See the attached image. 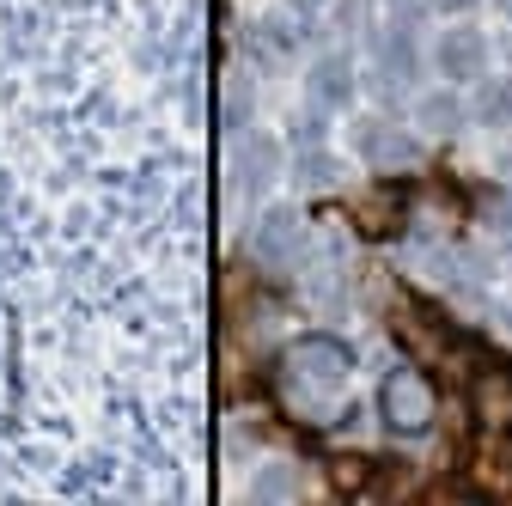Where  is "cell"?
<instances>
[{"label": "cell", "mask_w": 512, "mask_h": 506, "mask_svg": "<svg viewBox=\"0 0 512 506\" xmlns=\"http://www.w3.org/2000/svg\"><path fill=\"white\" fill-rule=\"evenodd\" d=\"M378 415L391 433H421L433 427V385L415 372V366H397V372H384V385H378Z\"/></svg>", "instance_id": "cell-1"}, {"label": "cell", "mask_w": 512, "mask_h": 506, "mask_svg": "<svg viewBox=\"0 0 512 506\" xmlns=\"http://www.w3.org/2000/svg\"><path fill=\"white\" fill-rule=\"evenodd\" d=\"M354 372V354L336 336H305L287 348V385H317V391H336L342 378Z\"/></svg>", "instance_id": "cell-2"}, {"label": "cell", "mask_w": 512, "mask_h": 506, "mask_svg": "<svg viewBox=\"0 0 512 506\" xmlns=\"http://www.w3.org/2000/svg\"><path fill=\"white\" fill-rule=\"evenodd\" d=\"M281 171H287V153H281L275 135H256V129L232 135V183H238V196H263Z\"/></svg>", "instance_id": "cell-3"}, {"label": "cell", "mask_w": 512, "mask_h": 506, "mask_svg": "<svg viewBox=\"0 0 512 506\" xmlns=\"http://www.w3.org/2000/svg\"><path fill=\"white\" fill-rule=\"evenodd\" d=\"M305 244H311V232H305L299 208H269L263 220H256V232H250L256 263H269V269H293L305 257Z\"/></svg>", "instance_id": "cell-4"}, {"label": "cell", "mask_w": 512, "mask_h": 506, "mask_svg": "<svg viewBox=\"0 0 512 506\" xmlns=\"http://www.w3.org/2000/svg\"><path fill=\"white\" fill-rule=\"evenodd\" d=\"M433 68L452 80V86L482 80V74H488V37H482L476 25H445V31L433 37Z\"/></svg>", "instance_id": "cell-5"}, {"label": "cell", "mask_w": 512, "mask_h": 506, "mask_svg": "<svg viewBox=\"0 0 512 506\" xmlns=\"http://www.w3.org/2000/svg\"><path fill=\"white\" fill-rule=\"evenodd\" d=\"M354 147H360V159L366 165H378V171H403V165H415L421 159V147H415V135L403 129V122H360L354 129Z\"/></svg>", "instance_id": "cell-6"}, {"label": "cell", "mask_w": 512, "mask_h": 506, "mask_svg": "<svg viewBox=\"0 0 512 506\" xmlns=\"http://www.w3.org/2000/svg\"><path fill=\"white\" fill-rule=\"evenodd\" d=\"M311 98L324 104V110H342L354 104V61L336 49V55H317V68H311Z\"/></svg>", "instance_id": "cell-7"}, {"label": "cell", "mask_w": 512, "mask_h": 506, "mask_svg": "<svg viewBox=\"0 0 512 506\" xmlns=\"http://www.w3.org/2000/svg\"><path fill=\"white\" fill-rule=\"evenodd\" d=\"M470 116L482 122V129H512V80L506 74H482V92H476V104H470Z\"/></svg>", "instance_id": "cell-8"}, {"label": "cell", "mask_w": 512, "mask_h": 506, "mask_svg": "<svg viewBox=\"0 0 512 506\" xmlns=\"http://www.w3.org/2000/svg\"><path fill=\"white\" fill-rule=\"evenodd\" d=\"M415 122L433 129V135H452L464 122V98L458 92H427V98H415Z\"/></svg>", "instance_id": "cell-9"}, {"label": "cell", "mask_w": 512, "mask_h": 506, "mask_svg": "<svg viewBox=\"0 0 512 506\" xmlns=\"http://www.w3.org/2000/svg\"><path fill=\"white\" fill-rule=\"evenodd\" d=\"M482 409H494V421H512V385L506 378H482Z\"/></svg>", "instance_id": "cell-10"}, {"label": "cell", "mask_w": 512, "mask_h": 506, "mask_svg": "<svg viewBox=\"0 0 512 506\" xmlns=\"http://www.w3.org/2000/svg\"><path fill=\"white\" fill-rule=\"evenodd\" d=\"M250 494H256V500H287V494H293V476H287V470H269V476L250 482Z\"/></svg>", "instance_id": "cell-11"}, {"label": "cell", "mask_w": 512, "mask_h": 506, "mask_svg": "<svg viewBox=\"0 0 512 506\" xmlns=\"http://www.w3.org/2000/svg\"><path fill=\"white\" fill-rule=\"evenodd\" d=\"M244 116H250V92H244V80H232V86H226V129H232V135L244 129Z\"/></svg>", "instance_id": "cell-12"}, {"label": "cell", "mask_w": 512, "mask_h": 506, "mask_svg": "<svg viewBox=\"0 0 512 506\" xmlns=\"http://www.w3.org/2000/svg\"><path fill=\"white\" fill-rule=\"evenodd\" d=\"M256 37H263V49H275V55H287V49L299 43V31H293V25H281V19H269V25L256 31Z\"/></svg>", "instance_id": "cell-13"}, {"label": "cell", "mask_w": 512, "mask_h": 506, "mask_svg": "<svg viewBox=\"0 0 512 506\" xmlns=\"http://www.w3.org/2000/svg\"><path fill=\"white\" fill-rule=\"evenodd\" d=\"M287 7H293V13H317V7H324V0H287Z\"/></svg>", "instance_id": "cell-14"}, {"label": "cell", "mask_w": 512, "mask_h": 506, "mask_svg": "<svg viewBox=\"0 0 512 506\" xmlns=\"http://www.w3.org/2000/svg\"><path fill=\"white\" fill-rule=\"evenodd\" d=\"M506 13H512V0H506Z\"/></svg>", "instance_id": "cell-15"}]
</instances>
